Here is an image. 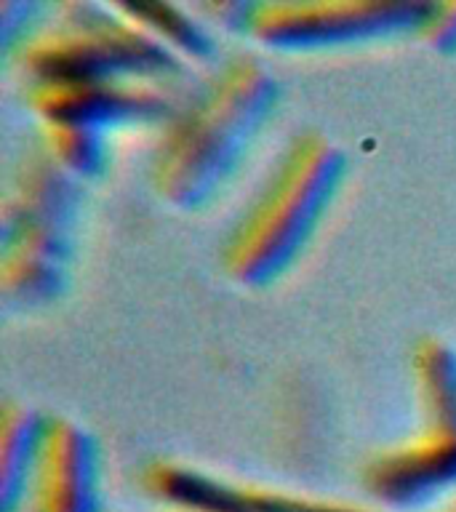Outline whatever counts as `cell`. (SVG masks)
<instances>
[{
    "mask_svg": "<svg viewBox=\"0 0 456 512\" xmlns=\"http://www.w3.org/2000/svg\"><path fill=\"white\" fill-rule=\"evenodd\" d=\"M283 86L254 54H235L203 91L160 128L150 187L163 206L198 214L238 176L278 112Z\"/></svg>",
    "mask_w": 456,
    "mask_h": 512,
    "instance_id": "obj_1",
    "label": "cell"
},
{
    "mask_svg": "<svg viewBox=\"0 0 456 512\" xmlns=\"http://www.w3.org/2000/svg\"><path fill=\"white\" fill-rule=\"evenodd\" d=\"M347 166V152L328 134L318 128L296 134L224 240V275L248 291L286 278L334 206Z\"/></svg>",
    "mask_w": 456,
    "mask_h": 512,
    "instance_id": "obj_2",
    "label": "cell"
},
{
    "mask_svg": "<svg viewBox=\"0 0 456 512\" xmlns=\"http://www.w3.org/2000/svg\"><path fill=\"white\" fill-rule=\"evenodd\" d=\"M24 83L46 80H152L166 83L184 64L118 3H59L6 56Z\"/></svg>",
    "mask_w": 456,
    "mask_h": 512,
    "instance_id": "obj_3",
    "label": "cell"
},
{
    "mask_svg": "<svg viewBox=\"0 0 456 512\" xmlns=\"http://www.w3.org/2000/svg\"><path fill=\"white\" fill-rule=\"evenodd\" d=\"M427 0H267L254 3L246 35L278 54H326L419 35Z\"/></svg>",
    "mask_w": 456,
    "mask_h": 512,
    "instance_id": "obj_4",
    "label": "cell"
},
{
    "mask_svg": "<svg viewBox=\"0 0 456 512\" xmlns=\"http://www.w3.org/2000/svg\"><path fill=\"white\" fill-rule=\"evenodd\" d=\"M152 80H46L24 83V104L38 123L94 128L110 136L126 128L166 126L176 107Z\"/></svg>",
    "mask_w": 456,
    "mask_h": 512,
    "instance_id": "obj_5",
    "label": "cell"
},
{
    "mask_svg": "<svg viewBox=\"0 0 456 512\" xmlns=\"http://www.w3.org/2000/svg\"><path fill=\"white\" fill-rule=\"evenodd\" d=\"M360 486L384 512H427L456 496V430L424 424L411 438L376 451Z\"/></svg>",
    "mask_w": 456,
    "mask_h": 512,
    "instance_id": "obj_6",
    "label": "cell"
},
{
    "mask_svg": "<svg viewBox=\"0 0 456 512\" xmlns=\"http://www.w3.org/2000/svg\"><path fill=\"white\" fill-rule=\"evenodd\" d=\"M144 491L166 510L195 512H384L358 502L310 496L288 488L232 483L219 475L174 462L155 459L142 472Z\"/></svg>",
    "mask_w": 456,
    "mask_h": 512,
    "instance_id": "obj_7",
    "label": "cell"
},
{
    "mask_svg": "<svg viewBox=\"0 0 456 512\" xmlns=\"http://www.w3.org/2000/svg\"><path fill=\"white\" fill-rule=\"evenodd\" d=\"M30 512H104L102 448L86 424L51 414L32 475Z\"/></svg>",
    "mask_w": 456,
    "mask_h": 512,
    "instance_id": "obj_8",
    "label": "cell"
},
{
    "mask_svg": "<svg viewBox=\"0 0 456 512\" xmlns=\"http://www.w3.org/2000/svg\"><path fill=\"white\" fill-rule=\"evenodd\" d=\"M75 235L46 227L0 230V294L19 310H43L70 291Z\"/></svg>",
    "mask_w": 456,
    "mask_h": 512,
    "instance_id": "obj_9",
    "label": "cell"
},
{
    "mask_svg": "<svg viewBox=\"0 0 456 512\" xmlns=\"http://www.w3.org/2000/svg\"><path fill=\"white\" fill-rule=\"evenodd\" d=\"M83 187L86 184L56 166L38 144L14 171L11 187L3 198L0 230L46 227L75 235L86 200Z\"/></svg>",
    "mask_w": 456,
    "mask_h": 512,
    "instance_id": "obj_10",
    "label": "cell"
},
{
    "mask_svg": "<svg viewBox=\"0 0 456 512\" xmlns=\"http://www.w3.org/2000/svg\"><path fill=\"white\" fill-rule=\"evenodd\" d=\"M48 414L27 403H6L0 414V512H19L27 504L38 467Z\"/></svg>",
    "mask_w": 456,
    "mask_h": 512,
    "instance_id": "obj_11",
    "label": "cell"
},
{
    "mask_svg": "<svg viewBox=\"0 0 456 512\" xmlns=\"http://www.w3.org/2000/svg\"><path fill=\"white\" fill-rule=\"evenodd\" d=\"M411 374L427 424L456 430V344L422 336L411 350Z\"/></svg>",
    "mask_w": 456,
    "mask_h": 512,
    "instance_id": "obj_12",
    "label": "cell"
},
{
    "mask_svg": "<svg viewBox=\"0 0 456 512\" xmlns=\"http://www.w3.org/2000/svg\"><path fill=\"white\" fill-rule=\"evenodd\" d=\"M128 19H134L160 46L168 48L179 62H211L216 43L200 19L174 3H118Z\"/></svg>",
    "mask_w": 456,
    "mask_h": 512,
    "instance_id": "obj_13",
    "label": "cell"
},
{
    "mask_svg": "<svg viewBox=\"0 0 456 512\" xmlns=\"http://www.w3.org/2000/svg\"><path fill=\"white\" fill-rule=\"evenodd\" d=\"M38 139L48 158L78 182H96L110 168V136L102 131L64 123H38Z\"/></svg>",
    "mask_w": 456,
    "mask_h": 512,
    "instance_id": "obj_14",
    "label": "cell"
},
{
    "mask_svg": "<svg viewBox=\"0 0 456 512\" xmlns=\"http://www.w3.org/2000/svg\"><path fill=\"white\" fill-rule=\"evenodd\" d=\"M46 16V6L35 3H0V38H3V54H11L27 35Z\"/></svg>",
    "mask_w": 456,
    "mask_h": 512,
    "instance_id": "obj_15",
    "label": "cell"
},
{
    "mask_svg": "<svg viewBox=\"0 0 456 512\" xmlns=\"http://www.w3.org/2000/svg\"><path fill=\"white\" fill-rule=\"evenodd\" d=\"M416 38H422L432 51L443 56L456 54V0L432 3L430 16L424 19L422 30Z\"/></svg>",
    "mask_w": 456,
    "mask_h": 512,
    "instance_id": "obj_16",
    "label": "cell"
},
{
    "mask_svg": "<svg viewBox=\"0 0 456 512\" xmlns=\"http://www.w3.org/2000/svg\"><path fill=\"white\" fill-rule=\"evenodd\" d=\"M438 512H456V499L451 504H446V507H443V510H438Z\"/></svg>",
    "mask_w": 456,
    "mask_h": 512,
    "instance_id": "obj_17",
    "label": "cell"
},
{
    "mask_svg": "<svg viewBox=\"0 0 456 512\" xmlns=\"http://www.w3.org/2000/svg\"><path fill=\"white\" fill-rule=\"evenodd\" d=\"M163 512H195V510H163Z\"/></svg>",
    "mask_w": 456,
    "mask_h": 512,
    "instance_id": "obj_18",
    "label": "cell"
}]
</instances>
